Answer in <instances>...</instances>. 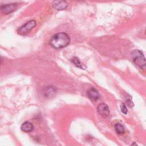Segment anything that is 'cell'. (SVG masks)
Segmentation results:
<instances>
[{
    "mask_svg": "<svg viewBox=\"0 0 146 146\" xmlns=\"http://www.w3.org/2000/svg\"><path fill=\"white\" fill-rule=\"evenodd\" d=\"M70 43V38L66 33H59L54 35L50 40V45L54 48L66 47Z\"/></svg>",
    "mask_w": 146,
    "mask_h": 146,
    "instance_id": "1",
    "label": "cell"
},
{
    "mask_svg": "<svg viewBox=\"0 0 146 146\" xmlns=\"http://www.w3.org/2000/svg\"><path fill=\"white\" fill-rule=\"evenodd\" d=\"M132 55L133 61L135 64L141 68L145 69V59L143 52L139 50H135L132 52Z\"/></svg>",
    "mask_w": 146,
    "mask_h": 146,
    "instance_id": "2",
    "label": "cell"
},
{
    "mask_svg": "<svg viewBox=\"0 0 146 146\" xmlns=\"http://www.w3.org/2000/svg\"><path fill=\"white\" fill-rule=\"evenodd\" d=\"M36 23L34 20H31L25 23L18 30V33L20 35H25L30 33V31L35 27Z\"/></svg>",
    "mask_w": 146,
    "mask_h": 146,
    "instance_id": "3",
    "label": "cell"
},
{
    "mask_svg": "<svg viewBox=\"0 0 146 146\" xmlns=\"http://www.w3.org/2000/svg\"><path fill=\"white\" fill-rule=\"evenodd\" d=\"M97 111L99 114L104 118H106L109 116L110 111L108 106L103 103H100L97 106Z\"/></svg>",
    "mask_w": 146,
    "mask_h": 146,
    "instance_id": "4",
    "label": "cell"
},
{
    "mask_svg": "<svg viewBox=\"0 0 146 146\" xmlns=\"http://www.w3.org/2000/svg\"><path fill=\"white\" fill-rule=\"evenodd\" d=\"M17 6L15 3H9L2 5L0 6V11L5 14H10L17 10Z\"/></svg>",
    "mask_w": 146,
    "mask_h": 146,
    "instance_id": "5",
    "label": "cell"
},
{
    "mask_svg": "<svg viewBox=\"0 0 146 146\" xmlns=\"http://www.w3.org/2000/svg\"><path fill=\"white\" fill-rule=\"evenodd\" d=\"M52 6L56 10H63L67 8L68 3L65 0H54Z\"/></svg>",
    "mask_w": 146,
    "mask_h": 146,
    "instance_id": "6",
    "label": "cell"
},
{
    "mask_svg": "<svg viewBox=\"0 0 146 146\" xmlns=\"http://www.w3.org/2000/svg\"><path fill=\"white\" fill-rule=\"evenodd\" d=\"M88 97L92 101L97 100L99 98V94L97 90L94 88H91L87 91Z\"/></svg>",
    "mask_w": 146,
    "mask_h": 146,
    "instance_id": "7",
    "label": "cell"
},
{
    "mask_svg": "<svg viewBox=\"0 0 146 146\" xmlns=\"http://www.w3.org/2000/svg\"><path fill=\"white\" fill-rule=\"evenodd\" d=\"M21 129L23 132L29 133L32 132L34 130V126L30 122L25 121L21 125Z\"/></svg>",
    "mask_w": 146,
    "mask_h": 146,
    "instance_id": "8",
    "label": "cell"
},
{
    "mask_svg": "<svg viewBox=\"0 0 146 146\" xmlns=\"http://www.w3.org/2000/svg\"><path fill=\"white\" fill-rule=\"evenodd\" d=\"M56 90L52 86H48L43 90V95L45 97L50 98L54 95L55 94Z\"/></svg>",
    "mask_w": 146,
    "mask_h": 146,
    "instance_id": "9",
    "label": "cell"
},
{
    "mask_svg": "<svg viewBox=\"0 0 146 146\" xmlns=\"http://www.w3.org/2000/svg\"><path fill=\"white\" fill-rule=\"evenodd\" d=\"M71 62L78 68H80V69L85 70L86 69V66L80 62V60L77 57H73L71 59Z\"/></svg>",
    "mask_w": 146,
    "mask_h": 146,
    "instance_id": "10",
    "label": "cell"
},
{
    "mask_svg": "<svg viewBox=\"0 0 146 146\" xmlns=\"http://www.w3.org/2000/svg\"><path fill=\"white\" fill-rule=\"evenodd\" d=\"M115 129L116 132L119 134H123L125 132V128L124 126L120 123H117L115 124Z\"/></svg>",
    "mask_w": 146,
    "mask_h": 146,
    "instance_id": "11",
    "label": "cell"
},
{
    "mask_svg": "<svg viewBox=\"0 0 146 146\" xmlns=\"http://www.w3.org/2000/svg\"><path fill=\"white\" fill-rule=\"evenodd\" d=\"M120 110H121V111L124 114H127V112H128V110H127V108L126 107V106L124 104V103H122L120 106Z\"/></svg>",
    "mask_w": 146,
    "mask_h": 146,
    "instance_id": "12",
    "label": "cell"
},
{
    "mask_svg": "<svg viewBox=\"0 0 146 146\" xmlns=\"http://www.w3.org/2000/svg\"><path fill=\"white\" fill-rule=\"evenodd\" d=\"M1 57H0V63H1Z\"/></svg>",
    "mask_w": 146,
    "mask_h": 146,
    "instance_id": "13",
    "label": "cell"
}]
</instances>
